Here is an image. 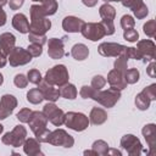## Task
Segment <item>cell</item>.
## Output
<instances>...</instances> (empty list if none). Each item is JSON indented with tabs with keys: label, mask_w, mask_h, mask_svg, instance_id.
<instances>
[{
	"label": "cell",
	"mask_w": 156,
	"mask_h": 156,
	"mask_svg": "<svg viewBox=\"0 0 156 156\" xmlns=\"http://www.w3.org/2000/svg\"><path fill=\"white\" fill-rule=\"evenodd\" d=\"M67 78H68V74H67V71H66L65 66L60 65V66H55L52 69H50L46 73L45 80L49 82V83H55V84L61 85V84L67 82Z\"/></svg>",
	"instance_id": "1"
},
{
	"label": "cell",
	"mask_w": 156,
	"mask_h": 156,
	"mask_svg": "<svg viewBox=\"0 0 156 156\" xmlns=\"http://www.w3.org/2000/svg\"><path fill=\"white\" fill-rule=\"evenodd\" d=\"M82 33L84 37H87L90 40H98L105 34V30H104L102 24L89 23V24H83Z\"/></svg>",
	"instance_id": "2"
},
{
	"label": "cell",
	"mask_w": 156,
	"mask_h": 156,
	"mask_svg": "<svg viewBox=\"0 0 156 156\" xmlns=\"http://www.w3.org/2000/svg\"><path fill=\"white\" fill-rule=\"evenodd\" d=\"M67 121L66 123L72 128V129H76V130H82L87 127L88 124V121L85 118L84 115L82 113H74V112H69L67 116Z\"/></svg>",
	"instance_id": "3"
},
{
	"label": "cell",
	"mask_w": 156,
	"mask_h": 156,
	"mask_svg": "<svg viewBox=\"0 0 156 156\" xmlns=\"http://www.w3.org/2000/svg\"><path fill=\"white\" fill-rule=\"evenodd\" d=\"M30 61V54L26 52L24 50H22L21 48H16L12 52V55L10 56V63L12 66H17V65H24L27 62Z\"/></svg>",
	"instance_id": "4"
},
{
	"label": "cell",
	"mask_w": 156,
	"mask_h": 156,
	"mask_svg": "<svg viewBox=\"0 0 156 156\" xmlns=\"http://www.w3.org/2000/svg\"><path fill=\"white\" fill-rule=\"evenodd\" d=\"M124 46L117 45V44H101L99 48V51L101 55L110 56V55H117L124 51Z\"/></svg>",
	"instance_id": "5"
},
{
	"label": "cell",
	"mask_w": 156,
	"mask_h": 156,
	"mask_svg": "<svg viewBox=\"0 0 156 156\" xmlns=\"http://www.w3.org/2000/svg\"><path fill=\"white\" fill-rule=\"evenodd\" d=\"M15 44V37L12 34L5 33L0 38V50L2 54H10L12 51V46Z\"/></svg>",
	"instance_id": "6"
},
{
	"label": "cell",
	"mask_w": 156,
	"mask_h": 156,
	"mask_svg": "<svg viewBox=\"0 0 156 156\" xmlns=\"http://www.w3.org/2000/svg\"><path fill=\"white\" fill-rule=\"evenodd\" d=\"M44 112L48 113V117H50V119L55 123V124H60L62 122V111L58 110L55 105H46L44 108Z\"/></svg>",
	"instance_id": "7"
},
{
	"label": "cell",
	"mask_w": 156,
	"mask_h": 156,
	"mask_svg": "<svg viewBox=\"0 0 156 156\" xmlns=\"http://www.w3.org/2000/svg\"><path fill=\"white\" fill-rule=\"evenodd\" d=\"M49 55L54 58H58L63 55V49H62V43L57 39H51L49 41Z\"/></svg>",
	"instance_id": "8"
},
{
	"label": "cell",
	"mask_w": 156,
	"mask_h": 156,
	"mask_svg": "<svg viewBox=\"0 0 156 156\" xmlns=\"http://www.w3.org/2000/svg\"><path fill=\"white\" fill-rule=\"evenodd\" d=\"M12 23H13V27H15L17 30H20L21 33H27V32L29 30V24H28V22H27V18H26V16L22 15V13L16 15V16L13 17Z\"/></svg>",
	"instance_id": "9"
},
{
	"label": "cell",
	"mask_w": 156,
	"mask_h": 156,
	"mask_svg": "<svg viewBox=\"0 0 156 156\" xmlns=\"http://www.w3.org/2000/svg\"><path fill=\"white\" fill-rule=\"evenodd\" d=\"M79 24H83L82 20L76 18V17H66L63 20V28L67 32H78L79 29Z\"/></svg>",
	"instance_id": "10"
},
{
	"label": "cell",
	"mask_w": 156,
	"mask_h": 156,
	"mask_svg": "<svg viewBox=\"0 0 156 156\" xmlns=\"http://www.w3.org/2000/svg\"><path fill=\"white\" fill-rule=\"evenodd\" d=\"M88 54H89V51H88L87 46L83 44H77L72 49V55L76 60H84L88 56Z\"/></svg>",
	"instance_id": "11"
},
{
	"label": "cell",
	"mask_w": 156,
	"mask_h": 156,
	"mask_svg": "<svg viewBox=\"0 0 156 156\" xmlns=\"http://www.w3.org/2000/svg\"><path fill=\"white\" fill-rule=\"evenodd\" d=\"M108 82H110L112 85H115V87L117 85V88H118V89H123V88H124V85H126V83H124V82H121V73H119V72H117V69H116V71L110 72Z\"/></svg>",
	"instance_id": "12"
},
{
	"label": "cell",
	"mask_w": 156,
	"mask_h": 156,
	"mask_svg": "<svg viewBox=\"0 0 156 156\" xmlns=\"http://www.w3.org/2000/svg\"><path fill=\"white\" fill-rule=\"evenodd\" d=\"M100 15L104 17V21H112L115 16V9L110 5H104L100 7Z\"/></svg>",
	"instance_id": "13"
},
{
	"label": "cell",
	"mask_w": 156,
	"mask_h": 156,
	"mask_svg": "<svg viewBox=\"0 0 156 156\" xmlns=\"http://www.w3.org/2000/svg\"><path fill=\"white\" fill-rule=\"evenodd\" d=\"M27 99L33 104H38L43 100V94L39 91V89H33L27 94Z\"/></svg>",
	"instance_id": "14"
},
{
	"label": "cell",
	"mask_w": 156,
	"mask_h": 156,
	"mask_svg": "<svg viewBox=\"0 0 156 156\" xmlns=\"http://www.w3.org/2000/svg\"><path fill=\"white\" fill-rule=\"evenodd\" d=\"M61 94H62L65 98H67V99H74L76 95H77V91H76V89H74V87H73L72 84H68V85H66V87L61 90Z\"/></svg>",
	"instance_id": "15"
},
{
	"label": "cell",
	"mask_w": 156,
	"mask_h": 156,
	"mask_svg": "<svg viewBox=\"0 0 156 156\" xmlns=\"http://www.w3.org/2000/svg\"><path fill=\"white\" fill-rule=\"evenodd\" d=\"M139 79V72L136 69H129L126 73V80L128 83H134Z\"/></svg>",
	"instance_id": "16"
},
{
	"label": "cell",
	"mask_w": 156,
	"mask_h": 156,
	"mask_svg": "<svg viewBox=\"0 0 156 156\" xmlns=\"http://www.w3.org/2000/svg\"><path fill=\"white\" fill-rule=\"evenodd\" d=\"M124 38L128 41H135L138 39V33L134 29H126L124 32Z\"/></svg>",
	"instance_id": "17"
},
{
	"label": "cell",
	"mask_w": 156,
	"mask_h": 156,
	"mask_svg": "<svg viewBox=\"0 0 156 156\" xmlns=\"http://www.w3.org/2000/svg\"><path fill=\"white\" fill-rule=\"evenodd\" d=\"M40 73L37 71V69H32L29 73H28V79L32 82V83H39L40 82Z\"/></svg>",
	"instance_id": "18"
},
{
	"label": "cell",
	"mask_w": 156,
	"mask_h": 156,
	"mask_svg": "<svg viewBox=\"0 0 156 156\" xmlns=\"http://www.w3.org/2000/svg\"><path fill=\"white\" fill-rule=\"evenodd\" d=\"M121 23H122V27H123V28L128 29V26H129V27H133L134 21H133V18H132L130 16H123Z\"/></svg>",
	"instance_id": "19"
},
{
	"label": "cell",
	"mask_w": 156,
	"mask_h": 156,
	"mask_svg": "<svg viewBox=\"0 0 156 156\" xmlns=\"http://www.w3.org/2000/svg\"><path fill=\"white\" fill-rule=\"evenodd\" d=\"M15 84L20 88H24L27 85V80H26L23 74H17L16 78H15Z\"/></svg>",
	"instance_id": "20"
},
{
	"label": "cell",
	"mask_w": 156,
	"mask_h": 156,
	"mask_svg": "<svg viewBox=\"0 0 156 156\" xmlns=\"http://www.w3.org/2000/svg\"><path fill=\"white\" fill-rule=\"evenodd\" d=\"M104 84H105V80H104V78H102L101 76H96V77H94V79H93V85H94L95 88L100 89Z\"/></svg>",
	"instance_id": "21"
},
{
	"label": "cell",
	"mask_w": 156,
	"mask_h": 156,
	"mask_svg": "<svg viewBox=\"0 0 156 156\" xmlns=\"http://www.w3.org/2000/svg\"><path fill=\"white\" fill-rule=\"evenodd\" d=\"M29 49V51H32V54L34 55V56H38V55H40L41 54V46L40 45H38V44H35V45H32L30 48H28Z\"/></svg>",
	"instance_id": "22"
},
{
	"label": "cell",
	"mask_w": 156,
	"mask_h": 156,
	"mask_svg": "<svg viewBox=\"0 0 156 156\" xmlns=\"http://www.w3.org/2000/svg\"><path fill=\"white\" fill-rule=\"evenodd\" d=\"M22 4H23V0H11V1H10V6H11L13 10L18 9Z\"/></svg>",
	"instance_id": "23"
},
{
	"label": "cell",
	"mask_w": 156,
	"mask_h": 156,
	"mask_svg": "<svg viewBox=\"0 0 156 156\" xmlns=\"http://www.w3.org/2000/svg\"><path fill=\"white\" fill-rule=\"evenodd\" d=\"M5 22H6V16H5V12L2 11V9L0 7V26L5 24Z\"/></svg>",
	"instance_id": "24"
},
{
	"label": "cell",
	"mask_w": 156,
	"mask_h": 156,
	"mask_svg": "<svg viewBox=\"0 0 156 156\" xmlns=\"http://www.w3.org/2000/svg\"><path fill=\"white\" fill-rule=\"evenodd\" d=\"M96 1H98V0H83V2H84L87 6H93V5L96 4Z\"/></svg>",
	"instance_id": "25"
},
{
	"label": "cell",
	"mask_w": 156,
	"mask_h": 156,
	"mask_svg": "<svg viewBox=\"0 0 156 156\" xmlns=\"http://www.w3.org/2000/svg\"><path fill=\"white\" fill-rule=\"evenodd\" d=\"M1 83H2V76L0 74V84H1Z\"/></svg>",
	"instance_id": "26"
},
{
	"label": "cell",
	"mask_w": 156,
	"mask_h": 156,
	"mask_svg": "<svg viewBox=\"0 0 156 156\" xmlns=\"http://www.w3.org/2000/svg\"><path fill=\"white\" fill-rule=\"evenodd\" d=\"M104 1H113V0H104Z\"/></svg>",
	"instance_id": "27"
},
{
	"label": "cell",
	"mask_w": 156,
	"mask_h": 156,
	"mask_svg": "<svg viewBox=\"0 0 156 156\" xmlns=\"http://www.w3.org/2000/svg\"><path fill=\"white\" fill-rule=\"evenodd\" d=\"M34 1H39V0H34Z\"/></svg>",
	"instance_id": "28"
}]
</instances>
